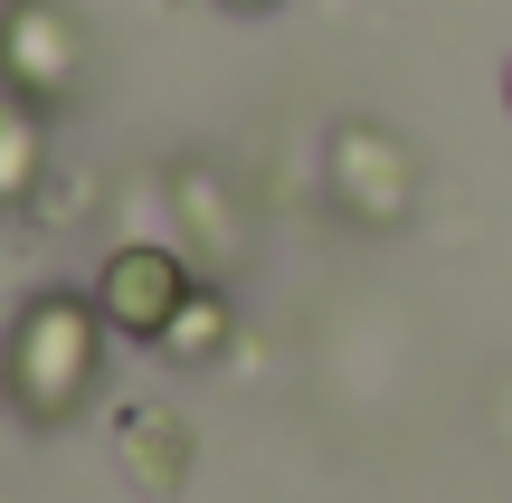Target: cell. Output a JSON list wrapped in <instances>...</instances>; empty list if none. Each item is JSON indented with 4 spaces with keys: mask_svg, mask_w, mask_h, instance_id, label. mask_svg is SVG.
Segmentation results:
<instances>
[{
    "mask_svg": "<svg viewBox=\"0 0 512 503\" xmlns=\"http://www.w3.org/2000/svg\"><path fill=\"white\" fill-rule=\"evenodd\" d=\"M95 352H105V314H95V295L48 285V295L10 323V352H0V380H10L19 418H38V428L76 418L86 390H95Z\"/></svg>",
    "mask_w": 512,
    "mask_h": 503,
    "instance_id": "6da1fadb",
    "label": "cell"
},
{
    "mask_svg": "<svg viewBox=\"0 0 512 503\" xmlns=\"http://www.w3.org/2000/svg\"><path fill=\"white\" fill-rule=\"evenodd\" d=\"M190 295H200V285H190V266L171 257V247H114L105 276H95V314L124 342H162Z\"/></svg>",
    "mask_w": 512,
    "mask_h": 503,
    "instance_id": "7a4b0ae2",
    "label": "cell"
},
{
    "mask_svg": "<svg viewBox=\"0 0 512 503\" xmlns=\"http://www.w3.org/2000/svg\"><path fill=\"white\" fill-rule=\"evenodd\" d=\"M38 171H48V152H38V124H29V114H0V209L29 200Z\"/></svg>",
    "mask_w": 512,
    "mask_h": 503,
    "instance_id": "ba28073f",
    "label": "cell"
},
{
    "mask_svg": "<svg viewBox=\"0 0 512 503\" xmlns=\"http://www.w3.org/2000/svg\"><path fill=\"white\" fill-rule=\"evenodd\" d=\"M0 76H10V95H38V105L67 95V29H57V10L19 0L0 19Z\"/></svg>",
    "mask_w": 512,
    "mask_h": 503,
    "instance_id": "5b68a950",
    "label": "cell"
},
{
    "mask_svg": "<svg viewBox=\"0 0 512 503\" xmlns=\"http://www.w3.org/2000/svg\"><path fill=\"white\" fill-rule=\"evenodd\" d=\"M228 323H238V314H228V295H219V285H200V295L171 314V333L152 342V352H162V361H219L228 352Z\"/></svg>",
    "mask_w": 512,
    "mask_h": 503,
    "instance_id": "52a82bcc",
    "label": "cell"
},
{
    "mask_svg": "<svg viewBox=\"0 0 512 503\" xmlns=\"http://www.w3.org/2000/svg\"><path fill=\"white\" fill-rule=\"evenodd\" d=\"M332 190H342V209L361 228H399L408 219V190H418V162H408L380 124H351L342 143H332Z\"/></svg>",
    "mask_w": 512,
    "mask_h": 503,
    "instance_id": "3957f363",
    "label": "cell"
},
{
    "mask_svg": "<svg viewBox=\"0 0 512 503\" xmlns=\"http://www.w3.org/2000/svg\"><path fill=\"white\" fill-rule=\"evenodd\" d=\"M238 10H266V0H238Z\"/></svg>",
    "mask_w": 512,
    "mask_h": 503,
    "instance_id": "9c48e42d",
    "label": "cell"
},
{
    "mask_svg": "<svg viewBox=\"0 0 512 503\" xmlns=\"http://www.w3.org/2000/svg\"><path fill=\"white\" fill-rule=\"evenodd\" d=\"M171 200H181V228H190V247H200V266H228V257H238V209H228V190L209 181L200 162L171 181Z\"/></svg>",
    "mask_w": 512,
    "mask_h": 503,
    "instance_id": "8992f818",
    "label": "cell"
},
{
    "mask_svg": "<svg viewBox=\"0 0 512 503\" xmlns=\"http://www.w3.org/2000/svg\"><path fill=\"white\" fill-rule=\"evenodd\" d=\"M114 456H124V475L143 494H181L190 485V418L162 409V399L152 409H124L114 418Z\"/></svg>",
    "mask_w": 512,
    "mask_h": 503,
    "instance_id": "277c9868",
    "label": "cell"
}]
</instances>
